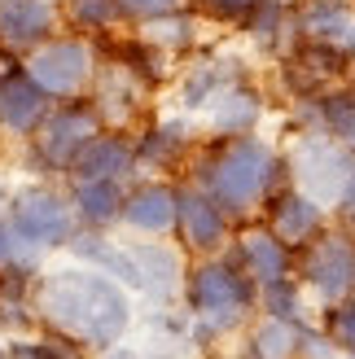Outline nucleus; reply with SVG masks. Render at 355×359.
<instances>
[{"label":"nucleus","mask_w":355,"mask_h":359,"mask_svg":"<svg viewBox=\"0 0 355 359\" xmlns=\"http://www.w3.org/2000/svg\"><path fill=\"white\" fill-rule=\"evenodd\" d=\"M263 206H268V228L290 250H303L316 232H325V210L303 189H276Z\"/></svg>","instance_id":"0eeeda50"},{"label":"nucleus","mask_w":355,"mask_h":359,"mask_svg":"<svg viewBox=\"0 0 355 359\" xmlns=\"http://www.w3.org/2000/svg\"><path fill=\"white\" fill-rule=\"evenodd\" d=\"M185 145H189V128H185V123H163L158 132H149L145 154L149 158H171V154H180Z\"/></svg>","instance_id":"a878e982"},{"label":"nucleus","mask_w":355,"mask_h":359,"mask_svg":"<svg viewBox=\"0 0 355 359\" xmlns=\"http://www.w3.org/2000/svg\"><path fill=\"white\" fill-rule=\"evenodd\" d=\"M13 359H79V351L66 346V342H40V346L13 351Z\"/></svg>","instance_id":"c85d7f7f"},{"label":"nucleus","mask_w":355,"mask_h":359,"mask_svg":"<svg viewBox=\"0 0 355 359\" xmlns=\"http://www.w3.org/2000/svg\"><path fill=\"white\" fill-rule=\"evenodd\" d=\"M9 255H13V237H9V228L0 224V263H9Z\"/></svg>","instance_id":"2f4dec72"},{"label":"nucleus","mask_w":355,"mask_h":359,"mask_svg":"<svg viewBox=\"0 0 355 359\" xmlns=\"http://www.w3.org/2000/svg\"><path fill=\"white\" fill-rule=\"evenodd\" d=\"M0 359H5V351H0Z\"/></svg>","instance_id":"72a5a7b5"},{"label":"nucleus","mask_w":355,"mask_h":359,"mask_svg":"<svg viewBox=\"0 0 355 359\" xmlns=\"http://www.w3.org/2000/svg\"><path fill=\"white\" fill-rule=\"evenodd\" d=\"M175 224L185 228V241L193 250H202V255H210V250H220L228 241V215L210 202L206 193H180V215H175Z\"/></svg>","instance_id":"f8f14e48"},{"label":"nucleus","mask_w":355,"mask_h":359,"mask_svg":"<svg viewBox=\"0 0 355 359\" xmlns=\"http://www.w3.org/2000/svg\"><path fill=\"white\" fill-rule=\"evenodd\" d=\"M286 163L272 154L268 140L259 136H224V145L202 163V193L224 215H246L263 206L276 193V175Z\"/></svg>","instance_id":"f257e3e1"},{"label":"nucleus","mask_w":355,"mask_h":359,"mask_svg":"<svg viewBox=\"0 0 355 359\" xmlns=\"http://www.w3.org/2000/svg\"><path fill=\"white\" fill-rule=\"evenodd\" d=\"M342 48H347V57H351V66H355V22H351V31H347V40H342Z\"/></svg>","instance_id":"473e14b6"},{"label":"nucleus","mask_w":355,"mask_h":359,"mask_svg":"<svg viewBox=\"0 0 355 359\" xmlns=\"http://www.w3.org/2000/svg\"><path fill=\"white\" fill-rule=\"evenodd\" d=\"M206 110H210V118H215V128L224 136H246V132H255L259 118H263V97H259V88L237 79V83H228Z\"/></svg>","instance_id":"4468645a"},{"label":"nucleus","mask_w":355,"mask_h":359,"mask_svg":"<svg viewBox=\"0 0 355 359\" xmlns=\"http://www.w3.org/2000/svg\"><path fill=\"white\" fill-rule=\"evenodd\" d=\"M325 333L333 337V346H338L342 355H355V298H338V302H329V311H325Z\"/></svg>","instance_id":"393cba45"},{"label":"nucleus","mask_w":355,"mask_h":359,"mask_svg":"<svg viewBox=\"0 0 355 359\" xmlns=\"http://www.w3.org/2000/svg\"><path fill=\"white\" fill-rule=\"evenodd\" d=\"M333 206H338V215H342V219L355 228V171H351V180H347V189L338 193V202H333Z\"/></svg>","instance_id":"7c9ffc66"},{"label":"nucleus","mask_w":355,"mask_h":359,"mask_svg":"<svg viewBox=\"0 0 355 359\" xmlns=\"http://www.w3.org/2000/svg\"><path fill=\"white\" fill-rule=\"evenodd\" d=\"M119 184L114 180H79V215L83 219H93V224H105V219H114V210H119Z\"/></svg>","instance_id":"5701e85b"},{"label":"nucleus","mask_w":355,"mask_h":359,"mask_svg":"<svg viewBox=\"0 0 355 359\" xmlns=\"http://www.w3.org/2000/svg\"><path fill=\"white\" fill-rule=\"evenodd\" d=\"M44 311L93 346H110L128 325V302L105 276L58 272L44 285Z\"/></svg>","instance_id":"f03ea898"},{"label":"nucleus","mask_w":355,"mask_h":359,"mask_svg":"<svg viewBox=\"0 0 355 359\" xmlns=\"http://www.w3.org/2000/svg\"><path fill=\"white\" fill-rule=\"evenodd\" d=\"M128 167H132V149L119 136H93L75 158L79 180H119Z\"/></svg>","instance_id":"a211bd4d"},{"label":"nucleus","mask_w":355,"mask_h":359,"mask_svg":"<svg viewBox=\"0 0 355 359\" xmlns=\"http://www.w3.org/2000/svg\"><path fill=\"white\" fill-rule=\"evenodd\" d=\"M189 298H193V311H198L202 329H228L237 325L241 311H250L255 302V280L241 272V267L228 259V263H206L193 272L189 280Z\"/></svg>","instance_id":"20e7f679"},{"label":"nucleus","mask_w":355,"mask_h":359,"mask_svg":"<svg viewBox=\"0 0 355 359\" xmlns=\"http://www.w3.org/2000/svg\"><path fill=\"white\" fill-rule=\"evenodd\" d=\"M298 329L303 325H294V320L268 316L255 329V355L250 359H294L298 355Z\"/></svg>","instance_id":"412c9836"},{"label":"nucleus","mask_w":355,"mask_h":359,"mask_svg":"<svg viewBox=\"0 0 355 359\" xmlns=\"http://www.w3.org/2000/svg\"><path fill=\"white\" fill-rule=\"evenodd\" d=\"M13 228H18V237H27V241L58 245L70 232V219H66V206L58 197L35 189V193H22L13 202Z\"/></svg>","instance_id":"1a4fd4ad"},{"label":"nucleus","mask_w":355,"mask_h":359,"mask_svg":"<svg viewBox=\"0 0 355 359\" xmlns=\"http://www.w3.org/2000/svg\"><path fill=\"white\" fill-rule=\"evenodd\" d=\"M193 31H198V22H193L189 13L171 9V13L145 22V44H154V48H163V44L167 48H185V44H193Z\"/></svg>","instance_id":"b1692460"},{"label":"nucleus","mask_w":355,"mask_h":359,"mask_svg":"<svg viewBox=\"0 0 355 359\" xmlns=\"http://www.w3.org/2000/svg\"><path fill=\"white\" fill-rule=\"evenodd\" d=\"M286 171L294 175V189H303L321 206H333L355 171V145H347L338 136H325V132H303Z\"/></svg>","instance_id":"7ed1b4c3"},{"label":"nucleus","mask_w":355,"mask_h":359,"mask_svg":"<svg viewBox=\"0 0 355 359\" xmlns=\"http://www.w3.org/2000/svg\"><path fill=\"white\" fill-rule=\"evenodd\" d=\"M246 276H250L255 285H268V280H281L294 272V250L276 237V232L263 224L255 232H246V237L237 241V259H233Z\"/></svg>","instance_id":"6e6552de"},{"label":"nucleus","mask_w":355,"mask_h":359,"mask_svg":"<svg viewBox=\"0 0 355 359\" xmlns=\"http://www.w3.org/2000/svg\"><path fill=\"white\" fill-rule=\"evenodd\" d=\"M259 298H263V311L268 316L303 325V280L298 276H281V280L259 285Z\"/></svg>","instance_id":"4be33fe9"},{"label":"nucleus","mask_w":355,"mask_h":359,"mask_svg":"<svg viewBox=\"0 0 355 359\" xmlns=\"http://www.w3.org/2000/svg\"><path fill=\"white\" fill-rule=\"evenodd\" d=\"M298 280L325 302L355 294V237L351 232H329V228L316 232L298 250Z\"/></svg>","instance_id":"39448f33"},{"label":"nucleus","mask_w":355,"mask_h":359,"mask_svg":"<svg viewBox=\"0 0 355 359\" xmlns=\"http://www.w3.org/2000/svg\"><path fill=\"white\" fill-rule=\"evenodd\" d=\"M185 0H119V13H132V18H163V13H171V9H180Z\"/></svg>","instance_id":"cd10ccee"},{"label":"nucleus","mask_w":355,"mask_h":359,"mask_svg":"<svg viewBox=\"0 0 355 359\" xmlns=\"http://www.w3.org/2000/svg\"><path fill=\"white\" fill-rule=\"evenodd\" d=\"M97 136V110L93 105H66L62 114L48 118V128L40 136V149L53 163H75L79 149Z\"/></svg>","instance_id":"9d476101"},{"label":"nucleus","mask_w":355,"mask_h":359,"mask_svg":"<svg viewBox=\"0 0 355 359\" xmlns=\"http://www.w3.org/2000/svg\"><path fill=\"white\" fill-rule=\"evenodd\" d=\"M70 13H75L83 27H105V22H114L119 0H70Z\"/></svg>","instance_id":"bb28decb"},{"label":"nucleus","mask_w":355,"mask_h":359,"mask_svg":"<svg viewBox=\"0 0 355 359\" xmlns=\"http://www.w3.org/2000/svg\"><path fill=\"white\" fill-rule=\"evenodd\" d=\"M294 22H298V35H303V40L342 44L351 22H355V5L351 0H298Z\"/></svg>","instance_id":"ddd939ff"},{"label":"nucleus","mask_w":355,"mask_h":359,"mask_svg":"<svg viewBox=\"0 0 355 359\" xmlns=\"http://www.w3.org/2000/svg\"><path fill=\"white\" fill-rule=\"evenodd\" d=\"M233 66H241V62H215V57H206V62H198L185 75V105L189 110H198V105H210L228 83H237V79H246L241 70H233Z\"/></svg>","instance_id":"6ab92c4d"},{"label":"nucleus","mask_w":355,"mask_h":359,"mask_svg":"<svg viewBox=\"0 0 355 359\" xmlns=\"http://www.w3.org/2000/svg\"><path fill=\"white\" fill-rule=\"evenodd\" d=\"M132 259H136L140 285H149L154 294H171L175 285H180V263H175L171 250H163V245H136Z\"/></svg>","instance_id":"aec40b11"},{"label":"nucleus","mask_w":355,"mask_h":359,"mask_svg":"<svg viewBox=\"0 0 355 359\" xmlns=\"http://www.w3.org/2000/svg\"><path fill=\"white\" fill-rule=\"evenodd\" d=\"M206 9L215 18H224V22H241V18L255 9V0H206Z\"/></svg>","instance_id":"c756f323"},{"label":"nucleus","mask_w":355,"mask_h":359,"mask_svg":"<svg viewBox=\"0 0 355 359\" xmlns=\"http://www.w3.org/2000/svg\"><path fill=\"white\" fill-rule=\"evenodd\" d=\"M175 215H180V193H171L163 184H149L123 202V219L140 232H167L175 224Z\"/></svg>","instance_id":"dca6fc26"},{"label":"nucleus","mask_w":355,"mask_h":359,"mask_svg":"<svg viewBox=\"0 0 355 359\" xmlns=\"http://www.w3.org/2000/svg\"><path fill=\"white\" fill-rule=\"evenodd\" d=\"M53 27L48 0H0V35L9 44H35Z\"/></svg>","instance_id":"f3484780"},{"label":"nucleus","mask_w":355,"mask_h":359,"mask_svg":"<svg viewBox=\"0 0 355 359\" xmlns=\"http://www.w3.org/2000/svg\"><path fill=\"white\" fill-rule=\"evenodd\" d=\"M241 27L259 48L281 53V57L303 40V35H298V22H294V9L286 0H255V9L241 18Z\"/></svg>","instance_id":"9b49d317"},{"label":"nucleus","mask_w":355,"mask_h":359,"mask_svg":"<svg viewBox=\"0 0 355 359\" xmlns=\"http://www.w3.org/2000/svg\"><path fill=\"white\" fill-rule=\"evenodd\" d=\"M27 75L40 83L44 93L70 97V93L83 88L88 75H93V53H88L79 40H48L44 48H35Z\"/></svg>","instance_id":"423d86ee"},{"label":"nucleus","mask_w":355,"mask_h":359,"mask_svg":"<svg viewBox=\"0 0 355 359\" xmlns=\"http://www.w3.org/2000/svg\"><path fill=\"white\" fill-rule=\"evenodd\" d=\"M44 97L48 93L27 75V70H13V75L0 79V118H5L13 132H31L35 123L44 118V105H48Z\"/></svg>","instance_id":"2eb2a0df"}]
</instances>
